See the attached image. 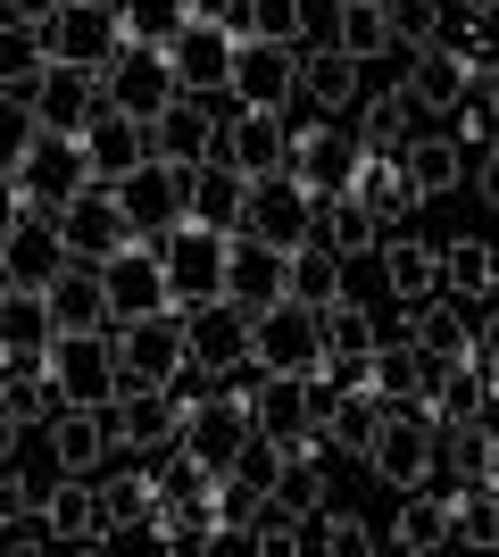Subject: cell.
<instances>
[{
	"instance_id": "obj_1",
	"label": "cell",
	"mask_w": 499,
	"mask_h": 557,
	"mask_svg": "<svg viewBox=\"0 0 499 557\" xmlns=\"http://www.w3.org/2000/svg\"><path fill=\"white\" fill-rule=\"evenodd\" d=\"M100 166L84 150V134H59V125H17L9 141V200H34V209H67L75 191H92Z\"/></svg>"
},
{
	"instance_id": "obj_2",
	"label": "cell",
	"mask_w": 499,
	"mask_h": 557,
	"mask_svg": "<svg viewBox=\"0 0 499 557\" xmlns=\"http://www.w3.org/2000/svg\"><path fill=\"white\" fill-rule=\"evenodd\" d=\"M366 474L391 491H425L441 474V417H433L425 399H391L383 408V433L366 449Z\"/></svg>"
},
{
	"instance_id": "obj_3",
	"label": "cell",
	"mask_w": 499,
	"mask_h": 557,
	"mask_svg": "<svg viewBox=\"0 0 499 557\" xmlns=\"http://www.w3.org/2000/svg\"><path fill=\"white\" fill-rule=\"evenodd\" d=\"M50 383L67 408H117L125 392L117 333H50Z\"/></svg>"
},
{
	"instance_id": "obj_4",
	"label": "cell",
	"mask_w": 499,
	"mask_h": 557,
	"mask_svg": "<svg viewBox=\"0 0 499 557\" xmlns=\"http://www.w3.org/2000/svg\"><path fill=\"white\" fill-rule=\"evenodd\" d=\"M266 374H333V342H325V308L309 300H275L259 308V358Z\"/></svg>"
},
{
	"instance_id": "obj_5",
	"label": "cell",
	"mask_w": 499,
	"mask_h": 557,
	"mask_svg": "<svg viewBox=\"0 0 499 557\" xmlns=\"http://www.w3.org/2000/svg\"><path fill=\"white\" fill-rule=\"evenodd\" d=\"M184 417L191 399L175 383H125L109 424H117V458H159V449H184Z\"/></svg>"
},
{
	"instance_id": "obj_6",
	"label": "cell",
	"mask_w": 499,
	"mask_h": 557,
	"mask_svg": "<svg viewBox=\"0 0 499 557\" xmlns=\"http://www.w3.org/2000/svg\"><path fill=\"white\" fill-rule=\"evenodd\" d=\"M316 216H325V191L300 184V175H259L250 184V216H241V233H259V242H275V250H309L316 242Z\"/></svg>"
},
{
	"instance_id": "obj_7",
	"label": "cell",
	"mask_w": 499,
	"mask_h": 557,
	"mask_svg": "<svg viewBox=\"0 0 499 557\" xmlns=\"http://www.w3.org/2000/svg\"><path fill=\"white\" fill-rule=\"evenodd\" d=\"M117 358H125V383H184L191 374V317L184 308L125 317L117 325Z\"/></svg>"
},
{
	"instance_id": "obj_8",
	"label": "cell",
	"mask_w": 499,
	"mask_h": 557,
	"mask_svg": "<svg viewBox=\"0 0 499 557\" xmlns=\"http://www.w3.org/2000/svg\"><path fill=\"white\" fill-rule=\"evenodd\" d=\"M134 233L142 225H134V209H125L117 184H92V191H75L67 209H59V242H67V258H84V267H109Z\"/></svg>"
},
{
	"instance_id": "obj_9",
	"label": "cell",
	"mask_w": 499,
	"mask_h": 557,
	"mask_svg": "<svg viewBox=\"0 0 499 557\" xmlns=\"http://www.w3.org/2000/svg\"><path fill=\"white\" fill-rule=\"evenodd\" d=\"M191 317V367L200 374H241L259 358V308H241L234 292H216V300L184 308Z\"/></svg>"
},
{
	"instance_id": "obj_10",
	"label": "cell",
	"mask_w": 499,
	"mask_h": 557,
	"mask_svg": "<svg viewBox=\"0 0 499 557\" xmlns=\"http://www.w3.org/2000/svg\"><path fill=\"white\" fill-rule=\"evenodd\" d=\"M259 442V408H250V392H200L184 417V449L191 458H209L216 474H234L241 449Z\"/></svg>"
},
{
	"instance_id": "obj_11",
	"label": "cell",
	"mask_w": 499,
	"mask_h": 557,
	"mask_svg": "<svg viewBox=\"0 0 499 557\" xmlns=\"http://www.w3.org/2000/svg\"><path fill=\"white\" fill-rule=\"evenodd\" d=\"M100 84H109V109L125 116H166L175 100H184V75H175V50H142V42H125L109 67H100Z\"/></svg>"
},
{
	"instance_id": "obj_12",
	"label": "cell",
	"mask_w": 499,
	"mask_h": 557,
	"mask_svg": "<svg viewBox=\"0 0 499 557\" xmlns=\"http://www.w3.org/2000/svg\"><path fill=\"white\" fill-rule=\"evenodd\" d=\"M100 275H109V300H117V325H125V317L184 308V300H175V275H166V242H159V233H134V242H125Z\"/></svg>"
},
{
	"instance_id": "obj_13",
	"label": "cell",
	"mask_w": 499,
	"mask_h": 557,
	"mask_svg": "<svg viewBox=\"0 0 499 557\" xmlns=\"http://www.w3.org/2000/svg\"><path fill=\"white\" fill-rule=\"evenodd\" d=\"M366 159H375V150H366V134H350V125H325V116L291 125V175L316 184V191H350Z\"/></svg>"
},
{
	"instance_id": "obj_14",
	"label": "cell",
	"mask_w": 499,
	"mask_h": 557,
	"mask_svg": "<svg viewBox=\"0 0 499 557\" xmlns=\"http://www.w3.org/2000/svg\"><path fill=\"white\" fill-rule=\"evenodd\" d=\"M225 258H234V233L200 225V216H184V225L166 233V275H175V300L200 308L225 292Z\"/></svg>"
},
{
	"instance_id": "obj_15",
	"label": "cell",
	"mask_w": 499,
	"mask_h": 557,
	"mask_svg": "<svg viewBox=\"0 0 499 557\" xmlns=\"http://www.w3.org/2000/svg\"><path fill=\"white\" fill-rule=\"evenodd\" d=\"M117 50H125L117 0H59V9H50V59H67V67H109Z\"/></svg>"
},
{
	"instance_id": "obj_16",
	"label": "cell",
	"mask_w": 499,
	"mask_h": 557,
	"mask_svg": "<svg viewBox=\"0 0 499 557\" xmlns=\"http://www.w3.org/2000/svg\"><path fill=\"white\" fill-rule=\"evenodd\" d=\"M216 159L241 166L250 184H259V175H284V166H291V125H284V109H234V116H225V134H216Z\"/></svg>"
},
{
	"instance_id": "obj_17",
	"label": "cell",
	"mask_w": 499,
	"mask_h": 557,
	"mask_svg": "<svg viewBox=\"0 0 499 557\" xmlns=\"http://www.w3.org/2000/svg\"><path fill=\"white\" fill-rule=\"evenodd\" d=\"M475 75H483L475 50L441 42V50H416V59H408V92H416V109H425V116H441V125H450V116L475 100Z\"/></svg>"
},
{
	"instance_id": "obj_18",
	"label": "cell",
	"mask_w": 499,
	"mask_h": 557,
	"mask_svg": "<svg viewBox=\"0 0 499 557\" xmlns=\"http://www.w3.org/2000/svg\"><path fill=\"white\" fill-rule=\"evenodd\" d=\"M234 59H241L234 17H191L184 34H175V75H184V92H225V84H234Z\"/></svg>"
},
{
	"instance_id": "obj_19",
	"label": "cell",
	"mask_w": 499,
	"mask_h": 557,
	"mask_svg": "<svg viewBox=\"0 0 499 557\" xmlns=\"http://www.w3.org/2000/svg\"><path fill=\"white\" fill-rule=\"evenodd\" d=\"M216 134H225V116L209 109V92H184L166 116H150V159H166V166H209L216 159Z\"/></svg>"
},
{
	"instance_id": "obj_20",
	"label": "cell",
	"mask_w": 499,
	"mask_h": 557,
	"mask_svg": "<svg viewBox=\"0 0 499 557\" xmlns=\"http://www.w3.org/2000/svg\"><path fill=\"white\" fill-rule=\"evenodd\" d=\"M225 92H234L241 109H291V100H300V50L291 42H241Z\"/></svg>"
},
{
	"instance_id": "obj_21",
	"label": "cell",
	"mask_w": 499,
	"mask_h": 557,
	"mask_svg": "<svg viewBox=\"0 0 499 557\" xmlns=\"http://www.w3.org/2000/svg\"><path fill=\"white\" fill-rule=\"evenodd\" d=\"M225 292H234L241 308H275V300H291V250H275V242H259V233H234Z\"/></svg>"
},
{
	"instance_id": "obj_22",
	"label": "cell",
	"mask_w": 499,
	"mask_h": 557,
	"mask_svg": "<svg viewBox=\"0 0 499 557\" xmlns=\"http://www.w3.org/2000/svg\"><path fill=\"white\" fill-rule=\"evenodd\" d=\"M42 524H50V541H67V549H100V541H109V499H100V483L92 474H59L50 499H42Z\"/></svg>"
},
{
	"instance_id": "obj_23",
	"label": "cell",
	"mask_w": 499,
	"mask_h": 557,
	"mask_svg": "<svg viewBox=\"0 0 499 557\" xmlns=\"http://www.w3.org/2000/svg\"><path fill=\"white\" fill-rule=\"evenodd\" d=\"M42 433H50V466H59V474H92L100 458H117L109 408H67V399H59V417H50Z\"/></svg>"
},
{
	"instance_id": "obj_24",
	"label": "cell",
	"mask_w": 499,
	"mask_h": 557,
	"mask_svg": "<svg viewBox=\"0 0 499 557\" xmlns=\"http://www.w3.org/2000/svg\"><path fill=\"white\" fill-rule=\"evenodd\" d=\"M109 109V84H100V67H59L42 75V109H34V125H59V134H92V116Z\"/></svg>"
},
{
	"instance_id": "obj_25",
	"label": "cell",
	"mask_w": 499,
	"mask_h": 557,
	"mask_svg": "<svg viewBox=\"0 0 499 557\" xmlns=\"http://www.w3.org/2000/svg\"><path fill=\"white\" fill-rule=\"evenodd\" d=\"M50 317H59V333H109V325H117L109 275H100V267H84V258H67V267H59V283H50Z\"/></svg>"
},
{
	"instance_id": "obj_26",
	"label": "cell",
	"mask_w": 499,
	"mask_h": 557,
	"mask_svg": "<svg viewBox=\"0 0 499 557\" xmlns=\"http://www.w3.org/2000/svg\"><path fill=\"white\" fill-rule=\"evenodd\" d=\"M383 292H391V300L400 308H416V300H433V292H441V242H416V233H383Z\"/></svg>"
},
{
	"instance_id": "obj_27",
	"label": "cell",
	"mask_w": 499,
	"mask_h": 557,
	"mask_svg": "<svg viewBox=\"0 0 499 557\" xmlns=\"http://www.w3.org/2000/svg\"><path fill=\"white\" fill-rule=\"evenodd\" d=\"M458 541V499L450 491H400V516H391V549L408 557H433V549H450Z\"/></svg>"
},
{
	"instance_id": "obj_28",
	"label": "cell",
	"mask_w": 499,
	"mask_h": 557,
	"mask_svg": "<svg viewBox=\"0 0 499 557\" xmlns=\"http://www.w3.org/2000/svg\"><path fill=\"white\" fill-rule=\"evenodd\" d=\"M408 342L425 349V358H441V367H466L475 358V325L458 317V292H433V300L408 308Z\"/></svg>"
},
{
	"instance_id": "obj_29",
	"label": "cell",
	"mask_w": 499,
	"mask_h": 557,
	"mask_svg": "<svg viewBox=\"0 0 499 557\" xmlns=\"http://www.w3.org/2000/svg\"><path fill=\"white\" fill-rule=\"evenodd\" d=\"M84 150H92L100 184H125L134 166H150V125H142V116H125V109H100L92 134H84Z\"/></svg>"
},
{
	"instance_id": "obj_30",
	"label": "cell",
	"mask_w": 499,
	"mask_h": 557,
	"mask_svg": "<svg viewBox=\"0 0 499 557\" xmlns=\"http://www.w3.org/2000/svg\"><path fill=\"white\" fill-rule=\"evenodd\" d=\"M383 408H391V399H383L375 383H341V392H333V408H325V449L366 458V449H375V433H383Z\"/></svg>"
},
{
	"instance_id": "obj_31",
	"label": "cell",
	"mask_w": 499,
	"mask_h": 557,
	"mask_svg": "<svg viewBox=\"0 0 499 557\" xmlns=\"http://www.w3.org/2000/svg\"><path fill=\"white\" fill-rule=\"evenodd\" d=\"M325 342H333V383H366V358L383 349L375 308L366 300H333L325 308Z\"/></svg>"
},
{
	"instance_id": "obj_32",
	"label": "cell",
	"mask_w": 499,
	"mask_h": 557,
	"mask_svg": "<svg viewBox=\"0 0 499 557\" xmlns=\"http://www.w3.org/2000/svg\"><path fill=\"white\" fill-rule=\"evenodd\" d=\"M350 191H366V209L383 216V233H400L408 216L425 209V191H416V175H408V159H391V150H375V159L358 166V184Z\"/></svg>"
},
{
	"instance_id": "obj_33",
	"label": "cell",
	"mask_w": 499,
	"mask_h": 557,
	"mask_svg": "<svg viewBox=\"0 0 499 557\" xmlns=\"http://www.w3.org/2000/svg\"><path fill=\"white\" fill-rule=\"evenodd\" d=\"M441 474H450V491L483 483V474H499V424L491 417H458L441 424Z\"/></svg>"
},
{
	"instance_id": "obj_34",
	"label": "cell",
	"mask_w": 499,
	"mask_h": 557,
	"mask_svg": "<svg viewBox=\"0 0 499 557\" xmlns=\"http://www.w3.org/2000/svg\"><path fill=\"white\" fill-rule=\"evenodd\" d=\"M191 216H200V225H216V233H241V216H250V175H241V166H225V159L191 166Z\"/></svg>"
},
{
	"instance_id": "obj_35",
	"label": "cell",
	"mask_w": 499,
	"mask_h": 557,
	"mask_svg": "<svg viewBox=\"0 0 499 557\" xmlns=\"http://www.w3.org/2000/svg\"><path fill=\"white\" fill-rule=\"evenodd\" d=\"M441 358H425L416 342H391V349H375L366 358V383H375L383 399H433V383H441Z\"/></svg>"
},
{
	"instance_id": "obj_36",
	"label": "cell",
	"mask_w": 499,
	"mask_h": 557,
	"mask_svg": "<svg viewBox=\"0 0 499 557\" xmlns=\"http://www.w3.org/2000/svg\"><path fill=\"white\" fill-rule=\"evenodd\" d=\"M316 242H333L341 258L383 250V216L366 209V191H325V216H316Z\"/></svg>"
},
{
	"instance_id": "obj_37",
	"label": "cell",
	"mask_w": 499,
	"mask_h": 557,
	"mask_svg": "<svg viewBox=\"0 0 499 557\" xmlns=\"http://www.w3.org/2000/svg\"><path fill=\"white\" fill-rule=\"evenodd\" d=\"M358 67H366V59H350V50H309V59H300V100H309L316 116H341L358 100Z\"/></svg>"
},
{
	"instance_id": "obj_38",
	"label": "cell",
	"mask_w": 499,
	"mask_h": 557,
	"mask_svg": "<svg viewBox=\"0 0 499 557\" xmlns=\"http://www.w3.org/2000/svg\"><path fill=\"white\" fill-rule=\"evenodd\" d=\"M441 292H458V300H491L499 292V250L483 242V233L441 242Z\"/></svg>"
},
{
	"instance_id": "obj_39",
	"label": "cell",
	"mask_w": 499,
	"mask_h": 557,
	"mask_svg": "<svg viewBox=\"0 0 499 557\" xmlns=\"http://www.w3.org/2000/svg\"><path fill=\"white\" fill-rule=\"evenodd\" d=\"M408 159V175H416V191H458V184H475V166H466V150H458V134H416L400 150Z\"/></svg>"
},
{
	"instance_id": "obj_40",
	"label": "cell",
	"mask_w": 499,
	"mask_h": 557,
	"mask_svg": "<svg viewBox=\"0 0 499 557\" xmlns=\"http://www.w3.org/2000/svg\"><path fill=\"white\" fill-rule=\"evenodd\" d=\"M241 42H309V0H234Z\"/></svg>"
},
{
	"instance_id": "obj_41",
	"label": "cell",
	"mask_w": 499,
	"mask_h": 557,
	"mask_svg": "<svg viewBox=\"0 0 499 557\" xmlns=\"http://www.w3.org/2000/svg\"><path fill=\"white\" fill-rule=\"evenodd\" d=\"M416 92L408 84H383L375 100H366V116H358V134H366V150H400V141H416Z\"/></svg>"
},
{
	"instance_id": "obj_42",
	"label": "cell",
	"mask_w": 499,
	"mask_h": 557,
	"mask_svg": "<svg viewBox=\"0 0 499 557\" xmlns=\"http://www.w3.org/2000/svg\"><path fill=\"white\" fill-rule=\"evenodd\" d=\"M275 499H284L291 516H325L333 508V474H325V458H316V449H291L284 458V474H275Z\"/></svg>"
},
{
	"instance_id": "obj_43",
	"label": "cell",
	"mask_w": 499,
	"mask_h": 557,
	"mask_svg": "<svg viewBox=\"0 0 499 557\" xmlns=\"http://www.w3.org/2000/svg\"><path fill=\"white\" fill-rule=\"evenodd\" d=\"M291 300H309V308L350 300V283H341V250H333V242H309V250H291Z\"/></svg>"
},
{
	"instance_id": "obj_44",
	"label": "cell",
	"mask_w": 499,
	"mask_h": 557,
	"mask_svg": "<svg viewBox=\"0 0 499 557\" xmlns=\"http://www.w3.org/2000/svg\"><path fill=\"white\" fill-rule=\"evenodd\" d=\"M117 25L142 50H175V34L191 25V0H117Z\"/></svg>"
},
{
	"instance_id": "obj_45",
	"label": "cell",
	"mask_w": 499,
	"mask_h": 557,
	"mask_svg": "<svg viewBox=\"0 0 499 557\" xmlns=\"http://www.w3.org/2000/svg\"><path fill=\"white\" fill-rule=\"evenodd\" d=\"M100 499H109V541H117V533H142L150 508H159V474H109Z\"/></svg>"
},
{
	"instance_id": "obj_46",
	"label": "cell",
	"mask_w": 499,
	"mask_h": 557,
	"mask_svg": "<svg viewBox=\"0 0 499 557\" xmlns=\"http://www.w3.org/2000/svg\"><path fill=\"white\" fill-rule=\"evenodd\" d=\"M425 408H433L441 424H458V417H483V408H491V374H483L475 358H466V367H450L441 383H433V399H425Z\"/></svg>"
},
{
	"instance_id": "obj_47",
	"label": "cell",
	"mask_w": 499,
	"mask_h": 557,
	"mask_svg": "<svg viewBox=\"0 0 499 557\" xmlns=\"http://www.w3.org/2000/svg\"><path fill=\"white\" fill-rule=\"evenodd\" d=\"M50 392H59V383H50V367L0 374V417H9V424H50V417H59V408H50Z\"/></svg>"
},
{
	"instance_id": "obj_48",
	"label": "cell",
	"mask_w": 499,
	"mask_h": 557,
	"mask_svg": "<svg viewBox=\"0 0 499 557\" xmlns=\"http://www.w3.org/2000/svg\"><path fill=\"white\" fill-rule=\"evenodd\" d=\"M391 42L416 59V50H441L450 42V17H441V0H391Z\"/></svg>"
},
{
	"instance_id": "obj_49",
	"label": "cell",
	"mask_w": 499,
	"mask_h": 557,
	"mask_svg": "<svg viewBox=\"0 0 499 557\" xmlns=\"http://www.w3.org/2000/svg\"><path fill=\"white\" fill-rule=\"evenodd\" d=\"M341 50H350V59L391 50V0H350V9H341Z\"/></svg>"
},
{
	"instance_id": "obj_50",
	"label": "cell",
	"mask_w": 499,
	"mask_h": 557,
	"mask_svg": "<svg viewBox=\"0 0 499 557\" xmlns=\"http://www.w3.org/2000/svg\"><path fill=\"white\" fill-rule=\"evenodd\" d=\"M375 541H383V533L366 524V516H350V508H325V516L309 524V549H333V557H366Z\"/></svg>"
},
{
	"instance_id": "obj_51",
	"label": "cell",
	"mask_w": 499,
	"mask_h": 557,
	"mask_svg": "<svg viewBox=\"0 0 499 557\" xmlns=\"http://www.w3.org/2000/svg\"><path fill=\"white\" fill-rule=\"evenodd\" d=\"M50 491H34V474H25V458H0V524H25V516H42Z\"/></svg>"
},
{
	"instance_id": "obj_52",
	"label": "cell",
	"mask_w": 499,
	"mask_h": 557,
	"mask_svg": "<svg viewBox=\"0 0 499 557\" xmlns=\"http://www.w3.org/2000/svg\"><path fill=\"white\" fill-rule=\"evenodd\" d=\"M341 9L350 0H309V50H341Z\"/></svg>"
},
{
	"instance_id": "obj_53",
	"label": "cell",
	"mask_w": 499,
	"mask_h": 557,
	"mask_svg": "<svg viewBox=\"0 0 499 557\" xmlns=\"http://www.w3.org/2000/svg\"><path fill=\"white\" fill-rule=\"evenodd\" d=\"M475 367L491 374V392H499V317H483V325H475Z\"/></svg>"
},
{
	"instance_id": "obj_54",
	"label": "cell",
	"mask_w": 499,
	"mask_h": 557,
	"mask_svg": "<svg viewBox=\"0 0 499 557\" xmlns=\"http://www.w3.org/2000/svg\"><path fill=\"white\" fill-rule=\"evenodd\" d=\"M475 200H483V209H499V141L483 150V166H475Z\"/></svg>"
},
{
	"instance_id": "obj_55",
	"label": "cell",
	"mask_w": 499,
	"mask_h": 557,
	"mask_svg": "<svg viewBox=\"0 0 499 557\" xmlns=\"http://www.w3.org/2000/svg\"><path fill=\"white\" fill-rule=\"evenodd\" d=\"M475 92H483V100H491V109H499V59H483V75H475Z\"/></svg>"
},
{
	"instance_id": "obj_56",
	"label": "cell",
	"mask_w": 499,
	"mask_h": 557,
	"mask_svg": "<svg viewBox=\"0 0 499 557\" xmlns=\"http://www.w3.org/2000/svg\"><path fill=\"white\" fill-rule=\"evenodd\" d=\"M0 9H9V17H50L59 0H0Z\"/></svg>"
},
{
	"instance_id": "obj_57",
	"label": "cell",
	"mask_w": 499,
	"mask_h": 557,
	"mask_svg": "<svg viewBox=\"0 0 499 557\" xmlns=\"http://www.w3.org/2000/svg\"><path fill=\"white\" fill-rule=\"evenodd\" d=\"M450 17H499V0H450Z\"/></svg>"
},
{
	"instance_id": "obj_58",
	"label": "cell",
	"mask_w": 499,
	"mask_h": 557,
	"mask_svg": "<svg viewBox=\"0 0 499 557\" xmlns=\"http://www.w3.org/2000/svg\"><path fill=\"white\" fill-rule=\"evenodd\" d=\"M191 17H234V0H191Z\"/></svg>"
},
{
	"instance_id": "obj_59",
	"label": "cell",
	"mask_w": 499,
	"mask_h": 557,
	"mask_svg": "<svg viewBox=\"0 0 499 557\" xmlns=\"http://www.w3.org/2000/svg\"><path fill=\"white\" fill-rule=\"evenodd\" d=\"M483 417H491V424H499V392H491V408H483Z\"/></svg>"
}]
</instances>
